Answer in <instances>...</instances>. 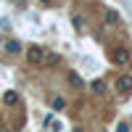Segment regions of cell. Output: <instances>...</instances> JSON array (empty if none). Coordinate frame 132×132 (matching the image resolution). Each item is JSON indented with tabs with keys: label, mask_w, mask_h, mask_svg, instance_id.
I'll use <instances>...</instances> for the list:
<instances>
[{
	"label": "cell",
	"mask_w": 132,
	"mask_h": 132,
	"mask_svg": "<svg viewBox=\"0 0 132 132\" xmlns=\"http://www.w3.org/2000/svg\"><path fill=\"white\" fill-rule=\"evenodd\" d=\"M114 63H119V66H124V63H129V53H127L124 48H119V50L114 53Z\"/></svg>",
	"instance_id": "277c9868"
},
{
	"label": "cell",
	"mask_w": 132,
	"mask_h": 132,
	"mask_svg": "<svg viewBox=\"0 0 132 132\" xmlns=\"http://www.w3.org/2000/svg\"><path fill=\"white\" fill-rule=\"evenodd\" d=\"M103 21H106V27H116L119 21H122V16H119L114 8H106V13H103Z\"/></svg>",
	"instance_id": "3957f363"
},
{
	"label": "cell",
	"mask_w": 132,
	"mask_h": 132,
	"mask_svg": "<svg viewBox=\"0 0 132 132\" xmlns=\"http://www.w3.org/2000/svg\"><path fill=\"white\" fill-rule=\"evenodd\" d=\"M5 50H8V53H19V50H21V42H19V40H8V42H5Z\"/></svg>",
	"instance_id": "52a82bcc"
},
{
	"label": "cell",
	"mask_w": 132,
	"mask_h": 132,
	"mask_svg": "<svg viewBox=\"0 0 132 132\" xmlns=\"http://www.w3.org/2000/svg\"><path fill=\"white\" fill-rule=\"evenodd\" d=\"M69 85H71V87H77V90H79V87H82V77L77 74V71H69Z\"/></svg>",
	"instance_id": "5b68a950"
},
{
	"label": "cell",
	"mask_w": 132,
	"mask_h": 132,
	"mask_svg": "<svg viewBox=\"0 0 132 132\" xmlns=\"http://www.w3.org/2000/svg\"><path fill=\"white\" fill-rule=\"evenodd\" d=\"M50 129H53V132H61V122H56V119H53V122H50Z\"/></svg>",
	"instance_id": "4fadbf2b"
},
{
	"label": "cell",
	"mask_w": 132,
	"mask_h": 132,
	"mask_svg": "<svg viewBox=\"0 0 132 132\" xmlns=\"http://www.w3.org/2000/svg\"><path fill=\"white\" fill-rule=\"evenodd\" d=\"M90 87H93V93H98V95H103V93H106V82H103V79H93Z\"/></svg>",
	"instance_id": "8992f818"
},
{
	"label": "cell",
	"mask_w": 132,
	"mask_h": 132,
	"mask_svg": "<svg viewBox=\"0 0 132 132\" xmlns=\"http://www.w3.org/2000/svg\"><path fill=\"white\" fill-rule=\"evenodd\" d=\"M45 56H48V50L42 48V45H32V48L27 50V61H29L32 66H40L42 61H45Z\"/></svg>",
	"instance_id": "6da1fadb"
},
{
	"label": "cell",
	"mask_w": 132,
	"mask_h": 132,
	"mask_svg": "<svg viewBox=\"0 0 132 132\" xmlns=\"http://www.w3.org/2000/svg\"><path fill=\"white\" fill-rule=\"evenodd\" d=\"M45 61H48L50 66H56V63H58V56H56V53H48V56H45Z\"/></svg>",
	"instance_id": "8fae6325"
},
{
	"label": "cell",
	"mask_w": 132,
	"mask_h": 132,
	"mask_svg": "<svg viewBox=\"0 0 132 132\" xmlns=\"http://www.w3.org/2000/svg\"><path fill=\"white\" fill-rule=\"evenodd\" d=\"M116 90L122 93V95H129V93H132V77H129V74H122V77L116 79Z\"/></svg>",
	"instance_id": "7a4b0ae2"
},
{
	"label": "cell",
	"mask_w": 132,
	"mask_h": 132,
	"mask_svg": "<svg viewBox=\"0 0 132 132\" xmlns=\"http://www.w3.org/2000/svg\"><path fill=\"white\" fill-rule=\"evenodd\" d=\"M40 3H50V0H40Z\"/></svg>",
	"instance_id": "5bb4252c"
},
{
	"label": "cell",
	"mask_w": 132,
	"mask_h": 132,
	"mask_svg": "<svg viewBox=\"0 0 132 132\" xmlns=\"http://www.w3.org/2000/svg\"><path fill=\"white\" fill-rule=\"evenodd\" d=\"M116 132H132V129H129L127 122H119V124H116Z\"/></svg>",
	"instance_id": "7c38bea8"
},
{
	"label": "cell",
	"mask_w": 132,
	"mask_h": 132,
	"mask_svg": "<svg viewBox=\"0 0 132 132\" xmlns=\"http://www.w3.org/2000/svg\"><path fill=\"white\" fill-rule=\"evenodd\" d=\"M63 106H66V101H63V98H53V108H58V111H61Z\"/></svg>",
	"instance_id": "30bf717a"
},
{
	"label": "cell",
	"mask_w": 132,
	"mask_h": 132,
	"mask_svg": "<svg viewBox=\"0 0 132 132\" xmlns=\"http://www.w3.org/2000/svg\"><path fill=\"white\" fill-rule=\"evenodd\" d=\"M3 101H5V106H13V103H16V101H19V95H16V93H13V90H8V93H5V95H3Z\"/></svg>",
	"instance_id": "ba28073f"
},
{
	"label": "cell",
	"mask_w": 132,
	"mask_h": 132,
	"mask_svg": "<svg viewBox=\"0 0 132 132\" xmlns=\"http://www.w3.org/2000/svg\"><path fill=\"white\" fill-rule=\"evenodd\" d=\"M71 24H74V29H82L85 21H82V16H71Z\"/></svg>",
	"instance_id": "9c48e42d"
}]
</instances>
